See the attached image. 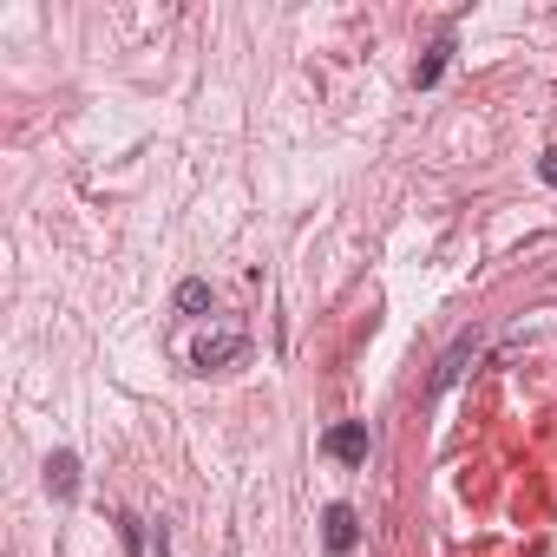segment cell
Here are the masks:
<instances>
[{
  "instance_id": "6",
  "label": "cell",
  "mask_w": 557,
  "mask_h": 557,
  "mask_svg": "<svg viewBox=\"0 0 557 557\" xmlns=\"http://www.w3.org/2000/svg\"><path fill=\"white\" fill-rule=\"evenodd\" d=\"M203 309H210V283H197V275L177 283V315H203Z\"/></svg>"
},
{
  "instance_id": "7",
  "label": "cell",
  "mask_w": 557,
  "mask_h": 557,
  "mask_svg": "<svg viewBox=\"0 0 557 557\" xmlns=\"http://www.w3.org/2000/svg\"><path fill=\"white\" fill-rule=\"evenodd\" d=\"M466 355H472V342H459V348H453V355L440 361V387H453V381L466 374Z\"/></svg>"
},
{
  "instance_id": "5",
  "label": "cell",
  "mask_w": 557,
  "mask_h": 557,
  "mask_svg": "<svg viewBox=\"0 0 557 557\" xmlns=\"http://www.w3.org/2000/svg\"><path fill=\"white\" fill-rule=\"evenodd\" d=\"M446 60H453V34H440V40L426 47V60L413 66V86H440V73H446Z\"/></svg>"
},
{
  "instance_id": "4",
  "label": "cell",
  "mask_w": 557,
  "mask_h": 557,
  "mask_svg": "<svg viewBox=\"0 0 557 557\" xmlns=\"http://www.w3.org/2000/svg\"><path fill=\"white\" fill-rule=\"evenodd\" d=\"M47 492H53V498H73V492H79V459H73V453H53V459H47Z\"/></svg>"
},
{
  "instance_id": "3",
  "label": "cell",
  "mask_w": 557,
  "mask_h": 557,
  "mask_svg": "<svg viewBox=\"0 0 557 557\" xmlns=\"http://www.w3.org/2000/svg\"><path fill=\"white\" fill-rule=\"evenodd\" d=\"M243 355H249V335H236V329L197 342V368H203V374H210V368H230V361H243Z\"/></svg>"
},
{
  "instance_id": "8",
  "label": "cell",
  "mask_w": 557,
  "mask_h": 557,
  "mask_svg": "<svg viewBox=\"0 0 557 557\" xmlns=\"http://www.w3.org/2000/svg\"><path fill=\"white\" fill-rule=\"evenodd\" d=\"M537 177H544V184L557 190V151H544V158H537Z\"/></svg>"
},
{
  "instance_id": "1",
  "label": "cell",
  "mask_w": 557,
  "mask_h": 557,
  "mask_svg": "<svg viewBox=\"0 0 557 557\" xmlns=\"http://www.w3.org/2000/svg\"><path fill=\"white\" fill-rule=\"evenodd\" d=\"M322 453L342 459V466H361V459H368V420H342V426H329V433H322Z\"/></svg>"
},
{
  "instance_id": "2",
  "label": "cell",
  "mask_w": 557,
  "mask_h": 557,
  "mask_svg": "<svg viewBox=\"0 0 557 557\" xmlns=\"http://www.w3.org/2000/svg\"><path fill=\"white\" fill-rule=\"evenodd\" d=\"M322 537H329V557H348V550L361 544V518H355V505H329V511H322Z\"/></svg>"
}]
</instances>
